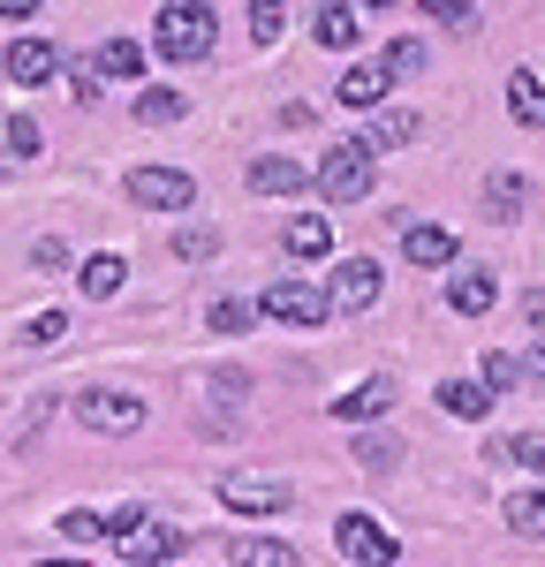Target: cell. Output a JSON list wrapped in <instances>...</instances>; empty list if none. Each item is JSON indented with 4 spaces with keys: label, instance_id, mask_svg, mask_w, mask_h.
<instances>
[{
    "label": "cell",
    "instance_id": "5bb4252c",
    "mask_svg": "<svg viewBox=\"0 0 545 567\" xmlns=\"http://www.w3.org/2000/svg\"><path fill=\"white\" fill-rule=\"evenodd\" d=\"M250 189H258V197H296V189H311V167H296V159L272 152V159L250 167Z\"/></svg>",
    "mask_w": 545,
    "mask_h": 567
},
{
    "label": "cell",
    "instance_id": "52a82bcc",
    "mask_svg": "<svg viewBox=\"0 0 545 567\" xmlns=\"http://www.w3.org/2000/svg\"><path fill=\"white\" fill-rule=\"evenodd\" d=\"M130 197L144 205V213H182V205L197 197V182L182 175V167H136V175H130Z\"/></svg>",
    "mask_w": 545,
    "mask_h": 567
},
{
    "label": "cell",
    "instance_id": "7a4b0ae2",
    "mask_svg": "<svg viewBox=\"0 0 545 567\" xmlns=\"http://www.w3.org/2000/svg\"><path fill=\"white\" fill-rule=\"evenodd\" d=\"M213 39H220L213 0H167V8H160V53H167V61H205Z\"/></svg>",
    "mask_w": 545,
    "mask_h": 567
},
{
    "label": "cell",
    "instance_id": "f546056e",
    "mask_svg": "<svg viewBox=\"0 0 545 567\" xmlns=\"http://www.w3.org/2000/svg\"><path fill=\"white\" fill-rule=\"evenodd\" d=\"M213 318V333H250L258 326V303H243V296H220V303L205 310Z\"/></svg>",
    "mask_w": 545,
    "mask_h": 567
},
{
    "label": "cell",
    "instance_id": "83f0119b",
    "mask_svg": "<svg viewBox=\"0 0 545 567\" xmlns=\"http://www.w3.org/2000/svg\"><path fill=\"white\" fill-rule=\"evenodd\" d=\"M493 393H507V386H523V349H485V371H477Z\"/></svg>",
    "mask_w": 545,
    "mask_h": 567
},
{
    "label": "cell",
    "instance_id": "ab89813d",
    "mask_svg": "<svg viewBox=\"0 0 545 567\" xmlns=\"http://www.w3.org/2000/svg\"><path fill=\"white\" fill-rule=\"evenodd\" d=\"M523 379H538V386H545V341H538V349H523Z\"/></svg>",
    "mask_w": 545,
    "mask_h": 567
},
{
    "label": "cell",
    "instance_id": "44dd1931",
    "mask_svg": "<svg viewBox=\"0 0 545 567\" xmlns=\"http://www.w3.org/2000/svg\"><path fill=\"white\" fill-rule=\"evenodd\" d=\"M235 567H304V560L280 537H235Z\"/></svg>",
    "mask_w": 545,
    "mask_h": 567
},
{
    "label": "cell",
    "instance_id": "3957f363",
    "mask_svg": "<svg viewBox=\"0 0 545 567\" xmlns=\"http://www.w3.org/2000/svg\"><path fill=\"white\" fill-rule=\"evenodd\" d=\"M311 189H318V197H333V205H357V197H371V144L341 136V144H333V152L311 167Z\"/></svg>",
    "mask_w": 545,
    "mask_h": 567
},
{
    "label": "cell",
    "instance_id": "4dcf8cb0",
    "mask_svg": "<svg viewBox=\"0 0 545 567\" xmlns=\"http://www.w3.org/2000/svg\"><path fill=\"white\" fill-rule=\"evenodd\" d=\"M379 69H387V84H394V76H417V69H424V45H417V39H387Z\"/></svg>",
    "mask_w": 545,
    "mask_h": 567
},
{
    "label": "cell",
    "instance_id": "b9f144b4",
    "mask_svg": "<svg viewBox=\"0 0 545 567\" xmlns=\"http://www.w3.org/2000/svg\"><path fill=\"white\" fill-rule=\"evenodd\" d=\"M0 175H8V152H0Z\"/></svg>",
    "mask_w": 545,
    "mask_h": 567
},
{
    "label": "cell",
    "instance_id": "7c38bea8",
    "mask_svg": "<svg viewBox=\"0 0 545 567\" xmlns=\"http://www.w3.org/2000/svg\"><path fill=\"white\" fill-rule=\"evenodd\" d=\"M440 409L454 424H485L493 416V386L485 379H440Z\"/></svg>",
    "mask_w": 545,
    "mask_h": 567
},
{
    "label": "cell",
    "instance_id": "d4e9b609",
    "mask_svg": "<svg viewBox=\"0 0 545 567\" xmlns=\"http://www.w3.org/2000/svg\"><path fill=\"white\" fill-rule=\"evenodd\" d=\"M507 529L545 537V484H538V492H507Z\"/></svg>",
    "mask_w": 545,
    "mask_h": 567
},
{
    "label": "cell",
    "instance_id": "4316f807",
    "mask_svg": "<svg viewBox=\"0 0 545 567\" xmlns=\"http://www.w3.org/2000/svg\"><path fill=\"white\" fill-rule=\"evenodd\" d=\"M493 462H515V470H545V432H523V439H493Z\"/></svg>",
    "mask_w": 545,
    "mask_h": 567
},
{
    "label": "cell",
    "instance_id": "ac0fdd59",
    "mask_svg": "<svg viewBox=\"0 0 545 567\" xmlns=\"http://www.w3.org/2000/svg\"><path fill=\"white\" fill-rule=\"evenodd\" d=\"M311 31H318V45H333V53L357 45V8H349V0H326V8L311 16Z\"/></svg>",
    "mask_w": 545,
    "mask_h": 567
},
{
    "label": "cell",
    "instance_id": "6da1fadb",
    "mask_svg": "<svg viewBox=\"0 0 545 567\" xmlns=\"http://www.w3.org/2000/svg\"><path fill=\"white\" fill-rule=\"evenodd\" d=\"M106 537L122 545V560H130V567H167L182 545H189V529L152 523L144 507H122V515H106Z\"/></svg>",
    "mask_w": 545,
    "mask_h": 567
},
{
    "label": "cell",
    "instance_id": "836d02e7",
    "mask_svg": "<svg viewBox=\"0 0 545 567\" xmlns=\"http://www.w3.org/2000/svg\"><path fill=\"white\" fill-rule=\"evenodd\" d=\"M8 144H16V152H23V159H39L45 130H39V122H31V114H16V122H8Z\"/></svg>",
    "mask_w": 545,
    "mask_h": 567
},
{
    "label": "cell",
    "instance_id": "7402d4cb",
    "mask_svg": "<svg viewBox=\"0 0 545 567\" xmlns=\"http://www.w3.org/2000/svg\"><path fill=\"white\" fill-rule=\"evenodd\" d=\"M357 462L371 470V477H394V462H402V439H394V432H363V439H357Z\"/></svg>",
    "mask_w": 545,
    "mask_h": 567
},
{
    "label": "cell",
    "instance_id": "d6986e66",
    "mask_svg": "<svg viewBox=\"0 0 545 567\" xmlns=\"http://www.w3.org/2000/svg\"><path fill=\"white\" fill-rule=\"evenodd\" d=\"M409 136H417V114L409 106H371V152H394Z\"/></svg>",
    "mask_w": 545,
    "mask_h": 567
},
{
    "label": "cell",
    "instance_id": "1f68e13d",
    "mask_svg": "<svg viewBox=\"0 0 545 567\" xmlns=\"http://www.w3.org/2000/svg\"><path fill=\"white\" fill-rule=\"evenodd\" d=\"M61 537H69V545H99V537H106V515H99V507H69V515H61Z\"/></svg>",
    "mask_w": 545,
    "mask_h": 567
},
{
    "label": "cell",
    "instance_id": "7bdbcfd3",
    "mask_svg": "<svg viewBox=\"0 0 545 567\" xmlns=\"http://www.w3.org/2000/svg\"><path fill=\"white\" fill-rule=\"evenodd\" d=\"M363 8H387V0H363Z\"/></svg>",
    "mask_w": 545,
    "mask_h": 567
},
{
    "label": "cell",
    "instance_id": "ffe728a7",
    "mask_svg": "<svg viewBox=\"0 0 545 567\" xmlns=\"http://www.w3.org/2000/svg\"><path fill=\"white\" fill-rule=\"evenodd\" d=\"M387 99V69L379 61H357L349 76H341V106H379Z\"/></svg>",
    "mask_w": 545,
    "mask_h": 567
},
{
    "label": "cell",
    "instance_id": "8992f818",
    "mask_svg": "<svg viewBox=\"0 0 545 567\" xmlns=\"http://www.w3.org/2000/svg\"><path fill=\"white\" fill-rule=\"evenodd\" d=\"M333 545H341L357 567H394V560H402L394 529H379L371 515H341V523H333Z\"/></svg>",
    "mask_w": 545,
    "mask_h": 567
},
{
    "label": "cell",
    "instance_id": "f35d334b",
    "mask_svg": "<svg viewBox=\"0 0 545 567\" xmlns=\"http://www.w3.org/2000/svg\"><path fill=\"white\" fill-rule=\"evenodd\" d=\"M0 16H8V23H31V16H39V0H0Z\"/></svg>",
    "mask_w": 545,
    "mask_h": 567
},
{
    "label": "cell",
    "instance_id": "8fae6325",
    "mask_svg": "<svg viewBox=\"0 0 545 567\" xmlns=\"http://www.w3.org/2000/svg\"><path fill=\"white\" fill-rule=\"evenodd\" d=\"M387 409H394V379H387V371H379V379H363V386H349L341 401H333V416H341V424H371V416H387Z\"/></svg>",
    "mask_w": 545,
    "mask_h": 567
},
{
    "label": "cell",
    "instance_id": "277c9868",
    "mask_svg": "<svg viewBox=\"0 0 545 567\" xmlns=\"http://www.w3.org/2000/svg\"><path fill=\"white\" fill-rule=\"evenodd\" d=\"M76 424L106 432V439H130V432H144V401L130 386H84L76 393Z\"/></svg>",
    "mask_w": 545,
    "mask_h": 567
},
{
    "label": "cell",
    "instance_id": "d590c367",
    "mask_svg": "<svg viewBox=\"0 0 545 567\" xmlns=\"http://www.w3.org/2000/svg\"><path fill=\"white\" fill-rule=\"evenodd\" d=\"M61 333H69V310H39V318H31V341H61Z\"/></svg>",
    "mask_w": 545,
    "mask_h": 567
},
{
    "label": "cell",
    "instance_id": "74e56055",
    "mask_svg": "<svg viewBox=\"0 0 545 567\" xmlns=\"http://www.w3.org/2000/svg\"><path fill=\"white\" fill-rule=\"evenodd\" d=\"M424 16H440V23H470V0H417Z\"/></svg>",
    "mask_w": 545,
    "mask_h": 567
},
{
    "label": "cell",
    "instance_id": "484cf974",
    "mask_svg": "<svg viewBox=\"0 0 545 567\" xmlns=\"http://www.w3.org/2000/svg\"><path fill=\"white\" fill-rule=\"evenodd\" d=\"M189 114V99L167 84H152V91H136V122H182Z\"/></svg>",
    "mask_w": 545,
    "mask_h": 567
},
{
    "label": "cell",
    "instance_id": "ba28073f",
    "mask_svg": "<svg viewBox=\"0 0 545 567\" xmlns=\"http://www.w3.org/2000/svg\"><path fill=\"white\" fill-rule=\"evenodd\" d=\"M288 499H296V492H288L280 477H243V470L220 477V507H235V515H280Z\"/></svg>",
    "mask_w": 545,
    "mask_h": 567
},
{
    "label": "cell",
    "instance_id": "d6a6232c",
    "mask_svg": "<svg viewBox=\"0 0 545 567\" xmlns=\"http://www.w3.org/2000/svg\"><path fill=\"white\" fill-rule=\"evenodd\" d=\"M485 205H493L500 219H507V213H523V175H507V167H500V175L485 182Z\"/></svg>",
    "mask_w": 545,
    "mask_h": 567
},
{
    "label": "cell",
    "instance_id": "cb8c5ba5",
    "mask_svg": "<svg viewBox=\"0 0 545 567\" xmlns=\"http://www.w3.org/2000/svg\"><path fill=\"white\" fill-rule=\"evenodd\" d=\"M76 280H84V296H114V288L130 280V265L114 258V250H99V258H84V272H76Z\"/></svg>",
    "mask_w": 545,
    "mask_h": 567
},
{
    "label": "cell",
    "instance_id": "603a6c76",
    "mask_svg": "<svg viewBox=\"0 0 545 567\" xmlns=\"http://www.w3.org/2000/svg\"><path fill=\"white\" fill-rule=\"evenodd\" d=\"M91 69H99V76H136V69H144V45L136 39H106L99 53H91Z\"/></svg>",
    "mask_w": 545,
    "mask_h": 567
},
{
    "label": "cell",
    "instance_id": "4fadbf2b",
    "mask_svg": "<svg viewBox=\"0 0 545 567\" xmlns=\"http://www.w3.org/2000/svg\"><path fill=\"white\" fill-rule=\"evenodd\" d=\"M448 303L462 310V318H485V310L500 303V280L485 272V265H462V272H454V288H448Z\"/></svg>",
    "mask_w": 545,
    "mask_h": 567
},
{
    "label": "cell",
    "instance_id": "f1b7e54d",
    "mask_svg": "<svg viewBox=\"0 0 545 567\" xmlns=\"http://www.w3.org/2000/svg\"><path fill=\"white\" fill-rule=\"evenodd\" d=\"M280 31H288V0H250V39L280 45Z\"/></svg>",
    "mask_w": 545,
    "mask_h": 567
},
{
    "label": "cell",
    "instance_id": "60d3db41",
    "mask_svg": "<svg viewBox=\"0 0 545 567\" xmlns=\"http://www.w3.org/2000/svg\"><path fill=\"white\" fill-rule=\"evenodd\" d=\"M39 567H76V560H39Z\"/></svg>",
    "mask_w": 545,
    "mask_h": 567
},
{
    "label": "cell",
    "instance_id": "9a60e30c",
    "mask_svg": "<svg viewBox=\"0 0 545 567\" xmlns=\"http://www.w3.org/2000/svg\"><path fill=\"white\" fill-rule=\"evenodd\" d=\"M333 250V219L326 213H296L288 219V258H326Z\"/></svg>",
    "mask_w": 545,
    "mask_h": 567
},
{
    "label": "cell",
    "instance_id": "30bf717a",
    "mask_svg": "<svg viewBox=\"0 0 545 567\" xmlns=\"http://www.w3.org/2000/svg\"><path fill=\"white\" fill-rule=\"evenodd\" d=\"M379 288H387V272H379L371 258H341V265H333V288H326V296H333L341 310H371V303H379Z\"/></svg>",
    "mask_w": 545,
    "mask_h": 567
},
{
    "label": "cell",
    "instance_id": "2e32d148",
    "mask_svg": "<svg viewBox=\"0 0 545 567\" xmlns=\"http://www.w3.org/2000/svg\"><path fill=\"white\" fill-rule=\"evenodd\" d=\"M507 114H515L523 130H545V84L531 76V69H515V76H507Z\"/></svg>",
    "mask_w": 545,
    "mask_h": 567
},
{
    "label": "cell",
    "instance_id": "8d00e7d4",
    "mask_svg": "<svg viewBox=\"0 0 545 567\" xmlns=\"http://www.w3.org/2000/svg\"><path fill=\"white\" fill-rule=\"evenodd\" d=\"M69 84H76V99H84V106H99V84H106V76L84 61V69H69Z\"/></svg>",
    "mask_w": 545,
    "mask_h": 567
},
{
    "label": "cell",
    "instance_id": "e575fe53",
    "mask_svg": "<svg viewBox=\"0 0 545 567\" xmlns=\"http://www.w3.org/2000/svg\"><path fill=\"white\" fill-rule=\"evenodd\" d=\"M175 250H182V258H213V250H220V235H205V227H182Z\"/></svg>",
    "mask_w": 545,
    "mask_h": 567
},
{
    "label": "cell",
    "instance_id": "5b68a950",
    "mask_svg": "<svg viewBox=\"0 0 545 567\" xmlns=\"http://www.w3.org/2000/svg\"><path fill=\"white\" fill-rule=\"evenodd\" d=\"M258 318H272V326H326L333 318V296L311 288V280H272L266 296H258Z\"/></svg>",
    "mask_w": 545,
    "mask_h": 567
},
{
    "label": "cell",
    "instance_id": "e0dca14e",
    "mask_svg": "<svg viewBox=\"0 0 545 567\" xmlns=\"http://www.w3.org/2000/svg\"><path fill=\"white\" fill-rule=\"evenodd\" d=\"M402 258L409 265H454V227H409Z\"/></svg>",
    "mask_w": 545,
    "mask_h": 567
},
{
    "label": "cell",
    "instance_id": "9c48e42d",
    "mask_svg": "<svg viewBox=\"0 0 545 567\" xmlns=\"http://www.w3.org/2000/svg\"><path fill=\"white\" fill-rule=\"evenodd\" d=\"M0 69H8V84L39 91V84H53V76H61V45H53V39H16Z\"/></svg>",
    "mask_w": 545,
    "mask_h": 567
}]
</instances>
